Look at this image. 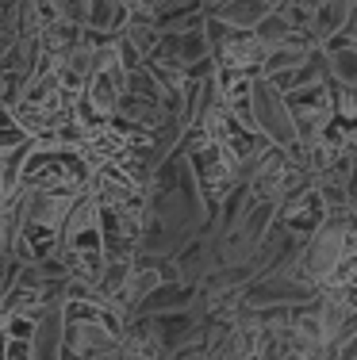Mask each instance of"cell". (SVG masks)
Here are the masks:
<instances>
[{"label":"cell","mask_w":357,"mask_h":360,"mask_svg":"<svg viewBox=\"0 0 357 360\" xmlns=\"http://www.w3.org/2000/svg\"><path fill=\"white\" fill-rule=\"evenodd\" d=\"M246 104H250V123L258 127L273 146H296L300 142V119L292 115L284 92L277 89L273 77H258L246 92Z\"/></svg>","instance_id":"cell-1"},{"label":"cell","mask_w":357,"mask_h":360,"mask_svg":"<svg viewBox=\"0 0 357 360\" xmlns=\"http://www.w3.org/2000/svg\"><path fill=\"white\" fill-rule=\"evenodd\" d=\"M300 269H277V272H269V276H258L250 288H246L250 307H296V303H308L315 280H300Z\"/></svg>","instance_id":"cell-2"},{"label":"cell","mask_w":357,"mask_h":360,"mask_svg":"<svg viewBox=\"0 0 357 360\" xmlns=\"http://www.w3.org/2000/svg\"><path fill=\"white\" fill-rule=\"evenodd\" d=\"M70 349V333H65V291L46 299L35 333H31V360H62Z\"/></svg>","instance_id":"cell-3"},{"label":"cell","mask_w":357,"mask_h":360,"mask_svg":"<svg viewBox=\"0 0 357 360\" xmlns=\"http://www.w3.org/2000/svg\"><path fill=\"white\" fill-rule=\"evenodd\" d=\"M342 250H346V226L338 219H327L311 234L308 250H303V272H308V280H327L338 269V261H342Z\"/></svg>","instance_id":"cell-4"},{"label":"cell","mask_w":357,"mask_h":360,"mask_svg":"<svg viewBox=\"0 0 357 360\" xmlns=\"http://www.w3.org/2000/svg\"><path fill=\"white\" fill-rule=\"evenodd\" d=\"M211 35L208 31H184V35H165L161 39V62L173 65V70H192V65H200L203 58H211Z\"/></svg>","instance_id":"cell-5"},{"label":"cell","mask_w":357,"mask_h":360,"mask_svg":"<svg viewBox=\"0 0 357 360\" xmlns=\"http://www.w3.org/2000/svg\"><path fill=\"white\" fill-rule=\"evenodd\" d=\"M353 12H357V0H319L315 15H311V27H308L311 42L315 46H330V39L342 35L353 23Z\"/></svg>","instance_id":"cell-6"},{"label":"cell","mask_w":357,"mask_h":360,"mask_svg":"<svg viewBox=\"0 0 357 360\" xmlns=\"http://www.w3.org/2000/svg\"><path fill=\"white\" fill-rule=\"evenodd\" d=\"M273 12V0H231V4L215 8V20L231 31H261V23Z\"/></svg>","instance_id":"cell-7"},{"label":"cell","mask_w":357,"mask_h":360,"mask_svg":"<svg viewBox=\"0 0 357 360\" xmlns=\"http://www.w3.org/2000/svg\"><path fill=\"white\" fill-rule=\"evenodd\" d=\"M70 353L81 356V360H89V356L96 360V356H115L119 345H115V338L104 330V326L77 322V326H70Z\"/></svg>","instance_id":"cell-8"},{"label":"cell","mask_w":357,"mask_h":360,"mask_svg":"<svg viewBox=\"0 0 357 360\" xmlns=\"http://www.w3.org/2000/svg\"><path fill=\"white\" fill-rule=\"evenodd\" d=\"M23 219L39 222V226H65L70 203L58 200V195H46V192H27V200H23Z\"/></svg>","instance_id":"cell-9"},{"label":"cell","mask_w":357,"mask_h":360,"mask_svg":"<svg viewBox=\"0 0 357 360\" xmlns=\"http://www.w3.org/2000/svg\"><path fill=\"white\" fill-rule=\"evenodd\" d=\"M322 62H327V81L342 84V89H357V46H327L322 50Z\"/></svg>","instance_id":"cell-10"},{"label":"cell","mask_w":357,"mask_h":360,"mask_svg":"<svg viewBox=\"0 0 357 360\" xmlns=\"http://www.w3.org/2000/svg\"><path fill=\"white\" fill-rule=\"evenodd\" d=\"M350 299L342 295V291H327V295L319 299V341L322 345H330L334 341V333L342 330V322L350 319Z\"/></svg>","instance_id":"cell-11"},{"label":"cell","mask_w":357,"mask_h":360,"mask_svg":"<svg viewBox=\"0 0 357 360\" xmlns=\"http://www.w3.org/2000/svg\"><path fill=\"white\" fill-rule=\"evenodd\" d=\"M311 62L308 46H292V42H284V46H277L273 54L265 58V77H284V73H300L303 65Z\"/></svg>","instance_id":"cell-12"},{"label":"cell","mask_w":357,"mask_h":360,"mask_svg":"<svg viewBox=\"0 0 357 360\" xmlns=\"http://www.w3.org/2000/svg\"><path fill=\"white\" fill-rule=\"evenodd\" d=\"M96 219H100L96 200H77V203L70 207V219H65V226H62V242L73 245V242H77V238L84 234V230H96Z\"/></svg>","instance_id":"cell-13"},{"label":"cell","mask_w":357,"mask_h":360,"mask_svg":"<svg viewBox=\"0 0 357 360\" xmlns=\"http://www.w3.org/2000/svg\"><path fill=\"white\" fill-rule=\"evenodd\" d=\"M112 360H154V356H146V353H134V349H119V353Z\"/></svg>","instance_id":"cell-14"},{"label":"cell","mask_w":357,"mask_h":360,"mask_svg":"<svg viewBox=\"0 0 357 360\" xmlns=\"http://www.w3.org/2000/svg\"><path fill=\"white\" fill-rule=\"evenodd\" d=\"M308 4H319V0H308Z\"/></svg>","instance_id":"cell-15"}]
</instances>
